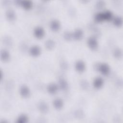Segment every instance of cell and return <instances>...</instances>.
<instances>
[{
  "label": "cell",
  "mask_w": 123,
  "mask_h": 123,
  "mask_svg": "<svg viewBox=\"0 0 123 123\" xmlns=\"http://www.w3.org/2000/svg\"><path fill=\"white\" fill-rule=\"evenodd\" d=\"M0 57H1V59L3 61H8L10 58L9 53H8V51L6 50H2L1 51Z\"/></svg>",
  "instance_id": "obj_13"
},
{
  "label": "cell",
  "mask_w": 123,
  "mask_h": 123,
  "mask_svg": "<svg viewBox=\"0 0 123 123\" xmlns=\"http://www.w3.org/2000/svg\"><path fill=\"white\" fill-rule=\"evenodd\" d=\"M22 5L25 8L27 9L30 8L32 6L31 3L29 1H24V2H23V4H22Z\"/></svg>",
  "instance_id": "obj_16"
},
{
  "label": "cell",
  "mask_w": 123,
  "mask_h": 123,
  "mask_svg": "<svg viewBox=\"0 0 123 123\" xmlns=\"http://www.w3.org/2000/svg\"><path fill=\"white\" fill-rule=\"evenodd\" d=\"M58 90L57 86L54 84L49 85L48 87V90L51 94L55 93Z\"/></svg>",
  "instance_id": "obj_11"
},
{
  "label": "cell",
  "mask_w": 123,
  "mask_h": 123,
  "mask_svg": "<svg viewBox=\"0 0 123 123\" xmlns=\"http://www.w3.org/2000/svg\"><path fill=\"white\" fill-rule=\"evenodd\" d=\"M74 37L76 39H80L82 37L83 32L81 30H76L74 34Z\"/></svg>",
  "instance_id": "obj_14"
},
{
  "label": "cell",
  "mask_w": 123,
  "mask_h": 123,
  "mask_svg": "<svg viewBox=\"0 0 123 123\" xmlns=\"http://www.w3.org/2000/svg\"><path fill=\"white\" fill-rule=\"evenodd\" d=\"M20 93L22 96L24 97H27L30 94V90L27 86H23L20 88Z\"/></svg>",
  "instance_id": "obj_5"
},
{
  "label": "cell",
  "mask_w": 123,
  "mask_h": 123,
  "mask_svg": "<svg viewBox=\"0 0 123 123\" xmlns=\"http://www.w3.org/2000/svg\"><path fill=\"white\" fill-rule=\"evenodd\" d=\"M112 18V14L110 12L99 13L95 16V20L97 22H101L105 20H110Z\"/></svg>",
  "instance_id": "obj_1"
},
{
  "label": "cell",
  "mask_w": 123,
  "mask_h": 123,
  "mask_svg": "<svg viewBox=\"0 0 123 123\" xmlns=\"http://www.w3.org/2000/svg\"><path fill=\"white\" fill-rule=\"evenodd\" d=\"M28 119L26 115L22 114L20 115L17 119V122L18 123H26L28 122Z\"/></svg>",
  "instance_id": "obj_10"
},
{
  "label": "cell",
  "mask_w": 123,
  "mask_h": 123,
  "mask_svg": "<svg viewBox=\"0 0 123 123\" xmlns=\"http://www.w3.org/2000/svg\"><path fill=\"white\" fill-rule=\"evenodd\" d=\"M103 80L101 78L97 77L94 80L93 82V85L96 88H99L103 86Z\"/></svg>",
  "instance_id": "obj_7"
},
{
  "label": "cell",
  "mask_w": 123,
  "mask_h": 123,
  "mask_svg": "<svg viewBox=\"0 0 123 123\" xmlns=\"http://www.w3.org/2000/svg\"><path fill=\"white\" fill-rule=\"evenodd\" d=\"M51 29L54 31H57L60 27V24L57 21H53L50 24Z\"/></svg>",
  "instance_id": "obj_12"
},
{
  "label": "cell",
  "mask_w": 123,
  "mask_h": 123,
  "mask_svg": "<svg viewBox=\"0 0 123 123\" xmlns=\"http://www.w3.org/2000/svg\"><path fill=\"white\" fill-rule=\"evenodd\" d=\"M53 105L55 108L57 109H61L63 106L62 101L59 98H57L55 99L53 102Z\"/></svg>",
  "instance_id": "obj_9"
},
{
  "label": "cell",
  "mask_w": 123,
  "mask_h": 123,
  "mask_svg": "<svg viewBox=\"0 0 123 123\" xmlns=\"http://www.w3.org/2000/svg\"><path fill=\"white\" fill-rule=\"evenodd\" d=\"M98 70L101 74H102L107 75L109 73L110 69L108 65H107V64L102 63L99 65Z\"/></svg>",
  "instance_id": "obj_2"
},
{
  "label": "cell",
  "mask_w": 123,
  "mask_h": 123,
  "mask_svg": "<svg viewBox=\"0 0 123 123\" xmlns=\"http://www.w3.org/2000/svg\"><path fill=\"white\" fill-rule=\"evenodd\" d=\"M75 66L76 70L79 72H82L85 69V64L84 62L81 61L77 62Z\"/></svg>",
  "instance_id": "obj_6"
},
{
  "label": "cell",
  "mask_w": 123,
  "mask_h": 123,
  "mask_svg": "<svg viewBox=\"0 0 123 123\" xmlns=\"http://www.w3.org/2000/svg\"><path fill=\"white\" fill-rule=\"evenodd\" d=\"M7 17L9 20H13L15 16H14V14H13V13L12 12V11H11L10 12H8V13L7 14Z\"/></svg>",
  "instance_id": "obj_17"
},
{
  "label": "cell",
  "mask_w": 123,
  "mask_h": 123,
  "mask_svg": "<svg viewBox=\"0 0 123 123\" xmlns=\"http://www.w3.org/2000/svg\"><path fill=\"white\" fill-rule=\"evenodd\" d=\"M45 34L44 29L41 27H37L34 30V35L37 38H40L42 37Z\"/></svg>",
  "instance_id": "obj_4"
},
{
  "label": "cell",
  "mask_w": 123,
  "mask_h": 123,
  "mask_svg": "<svg viewBox=\"0 0 123 123\" xmlns=\"http://www.w3.org/2000/svg\"><path fill=\"white\" fill-rule=\"evenodd\" d=\"M88 45L89 47L92 49H95L97 48L98 44L97 39L93 37L89 38L87 41Z\"/></svg>",
  "instance_id": "obj_3"
},
{
  "label": "cell",
  "mask_w": 123,
  "mask_h": 123,
  "mask_svg": "<svg viewBox=\"0 0 123 123\" xmlns=\"http://www.w3.org/2000/svg\"><path fill=\"white\" fill-rule=\"evenodd\" d=\"M40 53V49L37 46H33L30 49V53L34 56H38Z\"/></svg>",
  "instance_id": "obj_8"
},
{
  "label": "cell",
  "mask_w": 123,
  "mask_h": 123,
  "mask_svg": "<svg viewBox=\"0 0 123 123\" xmlns=\"http://www.w3.org/2000/svg\"><path fill=\"white\" fill-rule=\"evenodd\" d=\"M113 23L116 26H120L122 24V20L120 18L117 17V18H116L115 19H114Z\"/></svg>",
  "instance_id": "obj_15"
}]
</instances>
